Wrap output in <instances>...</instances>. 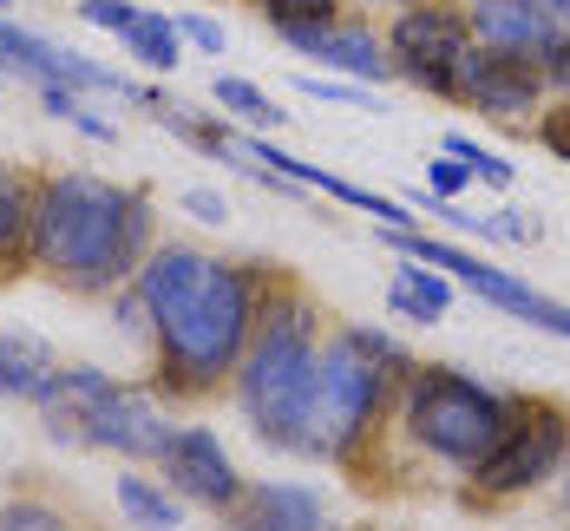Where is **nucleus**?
I'll list each match as a JSON object with an SVG mask.
<instances>
[{
    "mask_svg": "<svg viewBox=\"0 0 570 531\" xmlns=\"http://www.w3.org/2000/svg\"><path fill=\"white\" fill-rule=\"evenodd\" d=\"M33 204H40V190L13 165H0V283L33 256Z\"/></svg>",
    "mask_w": 570,
    "mask_h": 531,
    "instance_id": "nucleus-15",
    "label": "nucleus"
},
{
    "mask_svg": "<svg viewBox=\"0 0 570 531\" xmlns=\"http://www.w3.org/2000/svg\"><path fill=\"white\" fill-rule=\"evenodd\" d=\"M459 92L472 99V106H485V112H531L538 106V72L524 66V53H499V47H485V53L459 59Z\"/></svg>",
    "mask_w": 570,
    "mask_h": 531,
    "instance_id": "nucleus-11",
    "label": "nucleus"
},
{
    "mask_svg": "<svg viewBox=\"0 0 570 531\" xmlns=\"http://www.w3.org/2000/svg\"><path fill=\"white\" fill-rule=\"evenodd\" d=\"M465 184H472V171H465L459 158H440V165H433V197H459Z\"/></svg>",
    "mask_w": 570,
    "mask_h": 531,
    "instance_id": "nucleus-27",
    "label": "nucleus"
},
{
    "mask_svg": "<svg viewBox=\"0 0 570 531\" xmlns=\"http://www.w3.org/2000/svg\"><path fill=\"white\" fill-rule=\"evenodd\" d=\"M544 79H551V86H570V27H558V33H551V47H544Z\"/></svg>",
    "mask_w": 570,
    "mask_h": 531,
    "instance_id": "nucleus-26",
    "label": "nucleus"
},
{
    "mask_svg": "<svg viewBox=\"0 0 570 531\" xmlns=\"http://www.w3.org/2000/svg\"><path fill=\"white\" fill-rule=\"evenodd\" d=\"M177 33H184L190 47H204V53H224V27H217L210 13H184V20H177Z\"/></svg>",
    "mask_w": 570,
    "mask_h": 531,
    "instance_id": "nucleus-23",
    "label": "nucleus"
},
{
    "mask_svg": "<svg viewBox=\"0 0 570 531\" xmlns=\"http://www.w3.org/2000/svg\"><path fill=\"white\" fill-rule=\"evenodd\" d=\"M0 72L33 79V86H72V92H118V99H138V106H145V92L125 86L118 72L79 59L72 47H59V40H40V33H27V27H7V20H0Z\"/></svg>",
    "mask_w": 570,
    "mask_h": 531,
    "instance_id": "nucleus-8",
    "label": "nucleus"
},
{
    "mask_svg": "<svg viewBox=\"0 0 570 531\" xmlns=\"http://www.w3.org/2000/svg\"><path fill=\"white\" fill-rule=\"evenodd\" d=\"M308 361H315V315L302 302H283L263 315V335L243 348L236 361V401L249 413V426L283 446L288 413L302 401V381H308Z\"/></svg>",
    "mask_w": 570,
    "mask_h": 531,
    "instance_id": "nucleus-5",
    "label": "nucleus"
},
{
    "mask_svg": "<svg viewBox=\"0 0 570 531\" xmlns=\"http://www.w3.org/2000/svg\"><path fill=\"white\" fill-rule=\"evenodd\" d=\"M79 433H86L92 446L131 453V460H165V446H171L177 426L158 413V401H145V394H131V387H112L99 407L79 420Z\"/></svg>",
    "mask_w": 570,
    "mask_h": 531,
    "instance_id": "nucleus-9",
    "label": "nucleus"
},
{
    "mask_svg": "<svg viewBox=\"0 0 570 531\" xmlns=\"http://www.w3.org/2000/svg\"><path fill=\"white\" fill-rule=\"evenodd\" d=\"M118 512H125L138 531H177L184 525V505H177L171 492H158L151 479H138V472L118 479Z\"/></svg>",
    "mask_w": 570,
    "mask_h": 531,
    "instance_id": "nucleus-17",
    "label": "nucleus"
},
{
    "mask_svg": "<svg viewBox=\"0 0 570 531\" xmlns=\"http://www.w3.org/2000/svg\"><path fill=\"white\" fill-rule=\"evenodd\" d=\"M184 204H190V210H197L204 224H224V197H210V190H190Z\"/></svg>",
    "mask_w": 570,
    "mask_h": 531,
    "instance_id": "nucleus-28",
    "label": "nucleus"
},
{
    "mask_svg": "<svg viewBox=\"0 0 570 531\" xmlns=\"http://www.w3.org/2000/svg\"><path fill=\"white\" fill-rule=\"evenodd\" d=\"M0 531H72L59 519L53 505H40V499H13L7 512H0Z\"/></svg>",
    "mask_w": 570,
    "mask_h": 531,
    "instance_id": "nucleus-22",
    "label": "nucleus"
},
{
    "mask_svg": "<svg viewBox=\"0 0 570 531\" xmlns=\"http://www.w3.org/2000/svg\"><path fill=\"white\" fill-rule=\"evenodd\" d=\"M125 40H131V53L145 59V66H158V72H171L177 66V27L171 20H158V13H131Z\"/></svg>",
    "mask_w": 570,
    "mask_h": 531,
    "instance_id": "nucleus-19",
    "label": "nucleus"
},
{
    "mask_svg": "<svg viewBox=\"0 0 570 531\" xmlns=\"http://www.w3.org/2000/svg\"><path fill=\"white\" fill-rule=\"evenodd\" d=\"M538 7H544L551 20H564V27H570V0H538Z\"/></svg>",
    "mask_w": 570,
    "mask_h": 531,
    "instance_id": "nucleus-30",
    "label": "nucleus"
},
{
    "mask_svg": "<svg viewBox=\"0 0 570 531\" xmlns=\"http://www.w3.org/2000/svg\"><path fill=\"white\" fill-rule=\"evenodd\" d=\"M400 367V348L374 328H347L328 348L308 361V381H302V401L288 413L283 446L288 453H315V460H335L361 440V426L381 407V387Z\"/></svg>",
    "mask_w": 570,
    "mask_h": 531,
    "instance_id": "nucleus-3",
    "label": "nucleus"
},
{
    "mask_svg": "<svg viewBox=\"0 0 570 531\" xmlns=\"http://www.w3.org/2000/svg\"><path fill=\"white\" fill-rule=\"evenodd\" d=\"M472 27H479V40L485 47H499V53H544L551 47V33H558V20L538 7V0H479L472 7Z\"/></svg>",
    "mask_w": 570,
    "mask_h": 531,
    "instance_id": "nucleus-14",
    "label": "nucleus"
},
{
    "mask_svg": "<svg viewBox=\"0 0 570 531\" xmlns=\"http://www.w3.org/2000/svg\"><path fill=\"white\" fill-rule=\"evenodd\" d=\"M512 407L505 394H492L485 381H472V374H453V367H426V374H413V394H406V426H413V440L426 446V453H440V460H453V466H479L499 440H505V426H512Z\"/></svg>",
    "mask_w": 570,
    "mask_h": 531,
    "instance_id": "nucleus-4",
    "label": "nucleus"
},
{
    "mask_svg": "<svg viewBox=\"0 0 570 531\" xmlns=\"http://www.w3.org/2000/svg\"><path fill=\"white\" fill-rule=\"evenodd\" d=\"M165 472H171V485L184 499H197V505H217L229 512L236 499H243V479L229 466L224 440L217 433H204V426H177L171 446H165Z\"/></svg>",
    "mask_w": 570,
    "mask_h": 531,
    "instance_id": "nucleus-10",
    "label": "nucleus"
},
{
    "mask_svg": "<svg viewBox=\"0 0 570 531\" xmlns=\"http://www.w3.org/2000/svg\"><path fill=\"white\" fill-rule=\"evenodd\" d=\"M53 374H59L53 348H40L27 335H0V394L7 401H47Z\"/></svg>",
    "mask_w": 570,
    "mask_h": 531,
    "instance_id": "nucleus-16",
    "label": "nucleus"
},
{
    "mask_svg": "<svg viewBox=\"0 0 570 531\" xmlns=\"http://www.w3.org/2000/svg\"><path fill=\"white\" fill-rule=\"evenodd\" d=\"M570 453V420L551 401H531V407H512V426H505V440L479 460V492L485 499H512V492H531V485H544L551 472L564 466Z\"/></svg>",
    "mask_w": 570,
    "mask_h": 531,
    "instance_id": "nucleus-6",
    "label": "nucleus"
},
{
    "mask_svg": "<svg viewBox=\"0 0 570 531\" xmlns=\"http://www.w3.org/2000/svg\"><path fill=\"white\" fill-rule=\"evenodd\" d=\"M465 47H472L465 13H453V7H406V13L394 20V59H387V66H400L413 86L453 99Z\"/></svg>",
    "mask_w": 570,
    "mask_h": 531,
    "instance_id": "nucleus-7",
    "label": "nucleus"
},
{
    "mask_svg": "<svg viewBox=\"0 0 570 531\" xmlns=\"http://www.w3.org/2000/svg\"><path fill=\"white\" fill-rule=\"evenodd\" d=\"M446 151H453L472 177H485V184H512V165H505V158H492L485 145H472V138H459V131L446 138Z\"/></svg>",
    "mask_w": 570,
    "mask_h": 531,
    "instance_id": "nucleus-21",
    "label": "nucleus"
},
{
    "mask_svg": "<svg viewBox=\"0 0 570 531\" xmlns=\"http://www.w3.org/2000/svg\"><path fill=\"white\" fill-rule=\"evenodd\" d=\"M269 20H335V0H263Z\"/></svg>",
    "mask_w": 570,
    "mask_h": 531,
    "instance_id": "nucleus-24",
    "label": "nucleus"
},
{
    "mask_svg": "<svg viewBox=\"0 0 570 531\" xmlns=\"http://www.w3.org/2000/svg\"><path fill=\"white\" fill-rule=\"evenodd\" d=\"M229 525L236 531H322V499L308 485H249L236 505H229Z\"/></svg>",
    "mask_w": 570,
    "mask_h": 531,
    "instance_id": "nucleus-13",
    "label": "nucleus"
},
{
    "mask_svg": "<svg viewBox=\"0 0 570 531\" xmlns=\"http://www.w3.org/2000/svg\"><path fill=\"white\" fill-rule=\"evenodd\" d=\"M210 99L229 106L236 118H249V125H283V106H269V99H263V86H249V79H217V86H210Z\"/></svg>",
    "mask_w": 570,
    "mask_h": 531,
    "instance_id": "nucleus-20",
    "label": "nucleus"
},
{
    "mask_svg": "<svg viewBox=\"0 0 570 531\" xmlns=\"http://www.w3.org/2000/svg\"><path fill=\"white\" fill-rule=\"evenodd\" d=\"M151 243V204L125 184L66 171L40 184L33 204V263H47L66 289L99 295L118 289L131 269H145Z\"/></svg>",
    "mask_w": 570,
    "mask_h": 531,
    "instance_id": "nucleus-2",
    "label": "nucleus"
},
{
    "mask_svg": "<svg viewBox=\"0 0 570 531\" xmlns=\"http://www.w3.org/2000/svg\"><path fill=\"white\" fill-rule=\"evenodd\" d=\"M138 302L165 342V367L177 387H210L236 374L256 322V289L236 263L197 249H158L138 269Z\"/></svg>",
    "mask_w": 570,
    "mask_h": 531,
    "instance_id": "nucleus-1",
    "label": "nucleus"
},
{
    "mask_svg": "<svg viewBox=\"0 0 570 531\" xmlns=\"http://www.w3.org/2000/svg\"><path fill=\"white\" fill-rule=\"evenodd\" d=\"M544 138H551V145H558V151L570 158V106H564L558 118H551V125H544Z\"/></svg>",
    "mask_w": 570,
    "mask_h": 531,
    "instance_id": "nucleus-29",
    "label": "nucleus"
},
{
    "mask_svg": "<svg viewBox=\"0 0 570 531\" xmlns=\"http://www.w3.org/2000/svg\"><path fill=\"white\" fill-rule=\"evenodd\" d=\"M79 20H92V27H106V33H125V27H131V7H125V0H86Z\"/></svg>",
    "mask_w": 570,
    "mask_h": 531,
    "instance_id": "nucleus-25",
    "label": "nucleus"
},
{
    "mask_svg": "<svg viewBox=\"0 0 570 531\" xmlns=\"http://www.w3.org/2000/svg\"><path fill=\"white\" fill-rule=\"evenodd\" d=\"M400 315H413V322H440L446 308H453V289H446V276H433V269H420V263H406L400 269V283L387 289Z\"/></svg>",
    "mask_w": 570,
    "mask_h": 531,
    "instance_id": "nucleus-18",
    "label": "nucleus"
},
{
    "mask_svg": "<svg viewBox=\"0 0 570 531\" xmlns=\"http://www.w3.org/2000/svg\"><path fill=\"white\" fill-rule=\"evenodd\" d=\"M276 33H283L288 47L315 53L322 66H335V72H354V79H387V53H381V40H374L367 27H335V20H276Z\"/></svg>",
    "mask_w": 570,
    "mask_h": 531,
    "instance_id": "nucleus-12",
    "label": "nucleus"
}]
</instances>
